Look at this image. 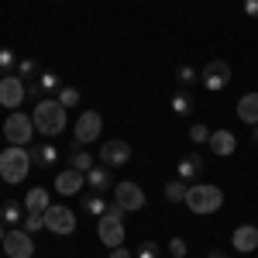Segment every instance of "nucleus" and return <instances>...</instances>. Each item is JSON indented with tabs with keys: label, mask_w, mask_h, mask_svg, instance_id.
Returning <instances> with one entry per match:
<instances>
[{
	"label": "nucleus",
	"mask_w": 258,
	"mask_h": 258,
	"mask_svg": "<svg viewBox=\"0 0 258 258\" xmlns=\"http://www.w3.org/2000/svg\"><path fill=\"white\" fill-rule=\"evenodd\" d=\"M31 120H35V131L45 135V138H59L66 131V103H59V97H41L31 110Z\"/></svg>",
	"instance_id": "f257e3e1"
},
{
	"label": "nucleus",
	"mask_w": 258,
	"mask_h": 258,
	"mask_svg": "<svg viewBox=\"0 0 258 258\" xmlns=\"http://www.w3.org/2000/svg\"><path fill=\"white\" fill-rule=\"evenodd\" d=\"M186 207H189V214H200V217L217 214L220 207H224V189L210 186V182H193L186 189Z\"/></svg>",
	"instance_id": "f03ea898"
},
{
	"label": "nucleus",
	"mask_w": 258,
	"mask_h": 258,
	"mask_svg": "<svg viewBox=\"0 0 258 258\" xmlns=\"http://www.w3.org/2000/svg\"><path fill=\"white\" fill-rule=\"evenodd\" d=\"M31 165H35V162H31V152L21 148V145H7V148L0 152V179L11 182V186H14V182H24Z\"/></svg>",
	"instance_id": "7ed1b4c3"
},
{
	"label": "nucleus",
	"mask_w": 258,
	"mask_h": 258,
	"mask_svg": "<svg viewBox=\"0 0 258 258\" xmlns=\"http://www.w3.org/2000/svg\"><path fill=\"white\" fill-rule=\"evenodd\" d=\"M97 238L107 248H120L124 244V210H120V203H110L107 214L97 217Z\"/></svg>",
	"instance_id": "20e7f679"
},
{
	"label": "nucleus",
	"mask_w": 258,
	"mask_h": 258,
	"mask_svg": "<svg viewBox=\"0 0 258 258\" xmlns=\"http://www.w3.org/2000/svg\"><path fill=\"white\" fill-rule=\"evenodd\" d=\"M0 131H4V138H7V145H21V148H28V145L35 141V120H31V114H21V110H11Z\"/></svg>",
	"instance_id": "39448f33"
},
{
	"label": "nucleus",
	"mask_w": 258,
	"mask_h": 258,
	"mask_svg": "<svg viewBox=\"0 0 258 258\" xmlns=\"http://www.w3.org/2000/svg\"><path fill=\"white\" fill-rule=\"evenodd\" d=\"M231 62L224 59H210L203 69H200V86L207 90V93H220V90H227L231 86Z\"/></svg>",
	"instance_id": "423d86ee"
},
{
	"label": "nucleus",
	"mask_w": 258,
	"mask_h": 258,
	"mask_svg": "<svg viewBox=\"0 0 258 258\" xmlns=\"http://www.w3.org/2000/svg\"><path fill=\"white\" fill-rule=\"evenodd\" d=\"M114 203H120V210L124 214H135V210H145V189H141L138 182H131V179H120L114 182Z\"/></svg>",
	"instance_id": "0eeeda50"
},
{
	"label": "nucleus",
	"mask_w": 258,
	"mask_h": 258,
	"mask_svg": "<svg viewBox=\"0 0 258 258\" xmlns=\"http://www.w3.org/2000/svg\"><path fill=\"white\" fill-rule=\"evenodd\" d=\"M4 251H7V258H31L35 255V234H28L24 227H7Z\"/></svg>",
	"instance_id": "6e6552de"
},
{
	"label": "nucleus",
	"mask_w": 258,
	"mask_h": 258,
	"mask_svg": "<svg viewBox=\"0 0 258 258\" xmlns=\"http://www.w3.org/2000/svg\"><path fill=\"white\" fill-rule=\"evenodd\" d=\"M45 231H52V234H73L76 231V214L66 207V203H52L48 210H45Z\"/></svg>",
	"instance_id": "1a4fd4ad"
},
{
	"label": "nucleus",
	"mask_w": 258,
	"mask_h": 258,
	"mask_svg": "<svg viewBox=\"0 0 258 258\" xmlns=\"http://www.w3.org/2000/svg\"><path fill=\"white\" fill-rule=\"evenodd\" d=\"M100 131H103V117H100L97 110H83L80 117H76V124H73V138L80 141V145L97 141Z\"/></svg>",
	"instance_id": "9d476101"
},
{
	"label": "nucleus",
	"mask_w": 258,
	"mask_h": 258,
	"mask_svg": "<svg viewBox=\"0 0 258 258\" xmlns=\"http://www.w3.org/2000/svg\"><path fill=\"white\" fill-rule=\"evenodd\" d=\"M24 100H28V90H24V80L21 76H4L0 80V107L18 110Z\"/></svg>",
	"instance_id": "9b49d317"
},
{
	"label": "nucleus",
	"mask_w": 258,
	"mask_h": 258,
	"mask_svg": "<svg viewBox=\"0 0 258 258\" xmlns=\"http://www.w3.org/2000/svg\"><path fill=\"white\" fill-rule=\"evenodd\" d=\"M131 162V145L127 141H103V148H100V165H107V169H120V165H127Z\"/></svg>",
	"instance_id": "f8f14e48"
},
{
	"label": "nucleus",
	"mask_w": 258,
	"mask_h": 258,
	"mask_svg": "<svg viewBox=\"0 0 258 258\" xmlns=\"http://www.w3.org/2000/svg\"><path fill=\"white\" fill-rule=\"evenodd\" d=\"M83 186H86V172L62 169L55 176V193H62V197H76V193H83Z\"/></svg>",
	"instance_id": "ddd939ff"
},
{
	"label": "nucleus",
	"mask_w": 258,
	"mask_h": 258,
	"mask_svg": "<svg viewBox=\"0 0 258 258\" xmlns=\"http://www.w3.org/2000/svg\"><path fill=\"white\" fill-rule=\"evenodd\" d=\"M231 248H234V251H241V255L258 251V227H255V224H241L238 231L231 234Z\"/></svg>",
	"instance_id": "4468645a"
},
{
	"label": "nucleus",
	"mask_w": 258,
	"mask_h": 258,
	"mask_svg": "<svg viewBox=\"0 0 258 258\" xmlns=\"http://www.w3.org/2000/svg\"><path fill=\"white\" fill-rule=\"evenodd\" d=\"M210 152L220 155V159H227V155H234V148H238V138H234V131L231 127H220V131H210Z\"/></svg>",
	"instance_id": "2eb2a0df"
},
{
	"label": "nucleus",
	"mask_w": 258,
	"mask_h": 258,
	"mask_svg": "<svg viewBox=\"0 0 258 258\" xmlns=\"http://www.w3.org/2000/svg\"><path fill=\"white\" fill-rule=\"evenodd\" d=\"M28 152H31V162H35L38 169H52V165L59 162V148H55L52 141H31Z\"/></svg>",
	"instance_id": "dca6fc26"
},
{
	"label": "nucleus",
	"mask_w": 258,
	"mask_h": 258,
	"mask_svg": "<svg viewBox=\"0 0 258 258\" xmlns=\"http://www.w3.org/2000/svg\"><path fill=\"white\" fill-rule=\"evenodd\" d=\"M176 176L182 179V182H200L203 179V155H186V159H179V169H176Z\"/></svg>",
	"instance_id": "f3484780"
},
{
	"label": "nucleus",
	"mask_w": 258,
	"mask_h": 258,
	"mask_svg": "<svg viewBox=\"0 0 258 258\" xmlns=\"http://www.w3.org/2000/svg\"><path fill=\"white\" fill-rule=\"evenodd\" d=\"M86 186H93V193H107V189H114V169H107V165H93V169L86 172Z\"/></svg>",
	"instance_id": "a211bd4d"
},
{
	"label": "nucleus",
	"mask_w": 258,
	"mask_h": 258,
	"mask_svg": "<svg viewBox=\"0 0 258 258\" xmlns=\"http://www.w3.org/2000/svg\"><path fill=\"white\" fill-rule=\"evenodd\" d=\"M48 207H52L48 189H45V186H31V189H28V197H24V210H28V214H45Z\"/></svg>",
	"instance_id": "6ab92c4d"
},
{
	"label": "nucleus",
	"mask_w": 258,
	"mask_h": 258,
	"mask_svg": "<svg viewBox=\"0 0 258 258\" xmlns=\"http://www.w3.org/2000/svg\"><path fill=\"white\" fill-rule=\"evenodd\" d=\"M238 120L251 124V127L258 124V93H244L238 100Z\"/></svg>",
	"instance_id": "aec40b11"
},
{
	"label": "nucleus",
	"mask_w": 258,
	"mask_h": 258,
	"mask_svg": "<svg viewBox=\"0 0 258 258\" xmlns=\"http://www.w3.org/2000/svg\"><path fill=\"white\" fill-rule=\"evenodd\" d=\"M38 90H41V97H59V90H62V80H59V73H52V69H45L38 76Z\"/></svg>",
	"instance_id": "412c9836"
},
{
	"label": "nucleus",
	"mask_w": 258,
	"mask_h": 258,
	"mask_svg": "<svg viewBox=\"0 0 258 258\" xmlns=\"http://www.w3.org/2000/svg\"><path fill=\"white\" fill-rule=\"evenodd\" d=\"M193 107H197V103H193V93H186V90H182V93H172V114H176V117H189Z\"/></svg>",
	"instance_id": "4be33fe9"
},
{
	"label": "nucleus",
	"mask_w": 258,
	"mask_h": 258,
	"mask_svg": "<svg viewBox=\"0 0 258 258\" xmlns=\"http://www.w3.org/2000/svg\"><path fill=\"white\" fill-rule=\"evenodd\" d=\"M24 214H28V210H24L21 203L7 200V203H4V210H0V220H4L7 227H14V224H21V220H24Z\"/></svg>",
	"instance_id": "5701e85b"
},
{
	"label": "nucleus",
	"mask_w": 258,
	"mask_h": 258,
	"mask_svg": "<svg viewBox=\"0 0 258 258\" xmlns=\"http://www.w3.org/2000/svg\"><path fill=\"white\" fill-rule=\"evenodd\" d=\"M107 207H110V203L100 197V193H83V210H86V214H97V217H103V214H107Z\"/></svg>",
	"instance_id": "b1692460"
},
{
	"label": "nucleus",
	"mask_w": 258,
	"mask_h": 258,
	"mask_svg": "<svg viewBox=\"0 0 258 258\" xmlns=\"http://www.w3.org/2000/svg\"><path fill=\"white\" fill-rule=\"evenodd\" d=\"M186 189H189V182L172 179V182H165V200L169 203H186Z\"/></svg>",
	"instance_id": "393cba45"
},
{
	"label": "nucleus",
	"mask_w": 258,
	"mask_h": 258,
	"mask_svg": "<svg viewBox=\"0 0 258 258\" xmlns=\"http://www.w3.org/2000/svg\"><path fill=\"white\" fill-rule=\"evenodd\" d=\"M14 76H21V80H38V59H18V69H14Z\"/></svg>",
	"instance_id": "a878e982"
},
{
	"label": "nucleus",
	"mask_w": 258,
	"mask_h": 258,
	"mask_svg": "<svg viewBox=\"0 0 258 258\" xmlns=\"http://www.w3.org/2000/svg\"><path fill=\"white\" fill-rule=\"evenodd\" d=\"M14 69H18V55L11 48H0V80L4 76H14Z\"/></svg>",
	"instance_id": "bb28decb"
},
{
	"label": "nucleus",
	"mask_w": 258,
	"mask_h": 258,
	"mask_svg": "<svg viewBox=\"0 0 258 258\" xmlns=\"http://www.w3.org/2000/svg\"><path fill=\"white\" fill-rule=\"evenodd\" d=\"M69 169H76V172H90L93 169V155L90 152H73V159H69Z\"/></svg>",
	"instance_id": "cd10ccee"
},
{
	"label": "nucleus",
	"mask_w": 258,
	"mask_h": 258,
	"mask_svg": "<svg viewBox=\"0 0 258 258\" xmlns=\"http://www.w3.org/2000/svg\"><path fill=\"white\" fill-rule=\"evenodd\" d=\"M176 80H179V86H193V83H200V73L189 66V62H182L176 69Z\"/></svg>",
	"instance_id": "c85d7f7f"
},
{
	"label": "nucleus",
	"mask_w": 258,
	"mask_h": 258,
	"mask_svg": "<svg viewBox=\"0 0 258 258\" xmlns=\"http://www.w3.org/2000/svg\"><path fill=\"white\" fill-rule=\"evenodd\" d=\"M21 227H24L28 234H38V231H45V214H24Z\"/></svg>",
	"instance_id": "c756f323"
},
{
	"label": "nucleus",
	"mask_w": 258,
	"mask_h": 258,
	"mask_svg": "<svg viewBox=\"0 0 258 258\" xmlns=\"http://www.w3.org/2000/svg\"><path fill=\"white\" fill-rule=\"evenodd\" d=\"M80 90H76V86H62L59 90V103H66V110H69V107H76V103H80Z\"/></svg>",
	"instance_id": "7c9ffc66"
},
{
	"label": "nucleus",
	"mask_w": 258,
	"mask_h": 258,
	"mask_svg": "<svg viewBox=\"0 0 258 258\" xmlns=\"http://www.w3.org/2000/svg\"><path fill=\"white\" fill-rule=\"evenodd\" d=\"M189 141H193V145H207V141H210V127H207V124H193V127H189Z\"/></svg>",
	"instance_id": "2f4dec72"
},
{
	"label": "nucleus",
	"mask_w": 258,
	"mask_h": 258,
	"mask_svg": "<svg viewBox=\"0 0 258 258\" xmlns=\"http://www.w3.org/2000/svg\"><path fill=\"white\" fill-rule=\"evenodd\" d=\"M135 258H162V248L155 244V241H145V244H138Z\"/></svg>",
	"instance_id": "473e14b6"
},
{
	"label": "nucleus",
	"mask_w": 258,
	"mask_h": 258,
	"mask_svg": "<svg viewBox=\"0 0 258 258\" xmlns=\"http://www.w3.org/2000/svg\"><path fill=\"white\" fill-rule=\"evenodd\" d=\"M165 248H169V255H172V258H186V255H189V248H186V241H182V238H172Z\"/></svg>",
	"instance_id": "72a5a7b5"
},
{
	"label": "nucleus",
	"mask_w": 258,
	"mask_h": 258,
	"mask_svg": "<svg viewBox=\"0 0 258 258\" xmlns=\"http://www.w3.org/2000/svg\"><path fill=\"white\" fill-rule=\"evenodd\" d=\"M110 258H135V251H127V248L120 244V248H110Z\"/></svg>",
	"instance_id": "f704fd0d"
},
{
	"label": "nucleus",
	"mask_w": 258,
	"mask_h": 258,
	"mask_svg": "<svg viewBox=\"0 0 258 258\" xmlns=\"http://www.w3.org/2000/svg\"><path fill=\"white\" fill-rule=\"evenodd\" d=\"M244 14L248 18H258V0H244Z\"/></svg>",
	"instance_id": "c9c22d12"
},
{
	"label": "nucleus",
	"mask_w": 258,
	"mask_h": 258,
	"mask_svg": "<svg viewBox=\"0 0 258 258\" xmlns=\"http://www.w3.org/2000/svg\"><path fill=\"white\" fill-rule=\"evenodd\" d=\"M207 258H227V251H220V248H214V251H210Z\"/></svg>",
	"instance_id": "e433bc0d"
},
{
	"label": "nucleus",
	"mask_w": 258,
	"mask_h": 258,
	"mask_svg": "<svg viewBox=\"0 0 258 258\" xmlns=\"http://www.w3.org/2000/svg\"><path fill=\"white\" fill-rule=\"evenodd\" d=\"M4 234H7V224L0 220V244H4Z\"/></svg>",
	"instance_id": "4c0bfd02"
},
{
	"label": "nucleus",
	"mask_w": 258,
	"mask_h": 258,
	"mask_svg": "<svg viewBox=\"0 0 258 258\" xmlns=\"http://www.w3.org/2000/svg\"><path fill=\"white\" fill-rule=\"evenodd\" d=\"M251 141H255V145H258V124H255V131H251Z\"/></svg>",
	"instance_id": "58836bf2"
},
{
	"label": "nucleus",
	"mask_w": 258,
	"mask_h": 258,
	"mask_svg": "<svg viewBox=\"0 0 258 258\" xmlns=\"http://www.w3.org/2000/svg\"><path fill=\"white\" fill-rule=\"evenodd\" d=\"M0 182H4V179H0Z\"/></svg>",
	"instance_id": "ea45409f"
}]
</instances>
